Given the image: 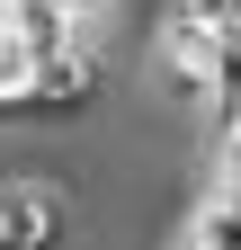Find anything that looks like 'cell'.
I'll return each instance as SVG.
<instances>
[{
	"label": "cell",
	"instance_id": "3",
	"mask_svg": "<svg viewBox=\"0 0 241 250\" xmlns=\"http://www.w3.org/2000/svg\"><path fill=\"white\" fill-rule=\"evenodd\" d=\"M188 250H241V206L232 197H205L188 214Z\"/></svg>",
	"mask_w": 241,
	"mask_h": 250
},
{
	"label": "cell",
	"instance_id": "4",
	"mask_svg": "<svg viewBox=\"0 0 241 250\" xmlns=\"http://www.w3.org/2000/svg\"><path fill=\"white\" fill-rule=\"evenodd\" d=\"M27 81H36V54L0 27V116H27Z\"/></svg>",
	"mask_w": 241,
	"mask_h": 250
},
{
	"label": "cell",
	"instance_id": "2",
	"mask_svg": "<svg viewBox=\"0 0 241 250\" xmlns=\"http://www.w3.org/2000/svg\"><path fill=\"white\" fill-rule=\"evenodd\" d=\"M72 197L54 179H0V250H63Z\"/></svg>",
	"mask_w": 241,
	"mask_h": 250
},
{
	"label": "cell",
	"instance_id": "6",
	"mask_svg": "<svg viewBox=\"0 0 241 250\" xmlns=\"http://www.w3.org/2000/svg\"><path fill=\"white\" fill-rule=\"evenodd\" d=\"M0 9H18V0H0Z\"/></svg>",
	"mask_w": 241,
	"mask_h": 250
},
{
	"label": "cell",
	"instance_id": "5",
	"mask_svg": "<svg viewBox=\"0 0 241 250\" xmlns=\"http://www.w3.org/2000/svg\"><path fill=\"white\" fill-rule=\"evenodd\" d=\"M179 9H241V0H179Z\"/></svg>",
	"mask_w": 241,
	"mask_h": 250
},
{
	"label": "cell",
	"instance_id": "1",
	"mask_svg": "<svg viewBox=\"0 0 241 250\" xmlns=\"http://www.w3.org/2000/svg\"><path fill=\"white\" fill-rule=\"evenodd\" d=\"M107 89V45L80 36V45H54L36 54V81H27V116H89Z\"/></svg>",
	"mask_w": 241,
	"mask_h": 250
}]
</instances>
